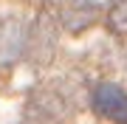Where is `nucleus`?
<instances>
[{"mask_svg": "<svg viewBox=\"0 0 127 124\" xmlns=\"http://www.w3.org/2000/svg\"><path fill=\"white\" fill-rule=\"evenodd\" d=\"M73 110H76L73 85L68 79H48L28 93L23 124H71Z\"/></svg>", "mask_w": 127, "mask_h": 124, "instance_id": "f257e3e1", "label": "nucleus"}, {"mask_svg": "<svg viewBox=\"0 0 127 124\" xmlns=\"http://www.w3.org/2000/svg\"><path fill=\"white\" fill-rule=\"evenodd\" d=\"M57 37H59V17L57 9H45L40 11V17L34 20V25L28 28V51L26 54L31 56L34 62L45 65L54 59V48H57Z\"/></svg>", "mask_w": 127, "mask_h": 124, "instance_id": "f03ea898", "label": "nucleus"}, {"mask_svg": "<svg viewBox=\"0 0 127 124\" xmlns=\"http://www.w3.org/2000/svg\"><path fill=\"white\" fill-rule=\"evenodd\" d=\"M91 107L96 116L113 121V124H127V90L116 82H99L91 90Z\"/></svg>", "mask_w": 127, "mask_h": 124, "instance_id": "7ed1b4c3", "label": "nucleus"}, {"mask_svg": "<svg viewBox=\"0 0 127 124\" xmlns=\"http://www.w3.org/2000/svg\"><path fill=\"white\" fill-rule=\"evenodd\" d=\"M28 51V28L20 17H0V65H14Z\"/></svg>", "mask_w": 127, "mask_h": 124, "instance_id": "20e7f679", "label": "nucleus"}, {"mask_svg": "<svg viewBox=\"0 0 127 124\" xmlns=\"http://www.w3.org/2000/svg\"><path fill=\"white\" fill-rule=\"evenodd\" d=\"M102 6L96 0H65V3L57 6V17H59V25L68 28L71 34H79L85 28H91L93 23L102 20Z\"/></svg>", "mask_w": 127, "mask_h": 124, "instance_id": "39448f33", "label": "nucleus"}, {"mask_svg": "<svg viewBox=\"0 0 127 124\" xmlns=\"http://www.w3.org/2000/svg\"><path fill=\"white\" fill-rule=\"evenodd\" d=\"M104 17H107V25L113 34H127V0H113Z\"/></svg>", "mask_w": 127, "mask_h": 124, "instance_id": "423d86ee", "label": "nucleus"}]
</instances>
